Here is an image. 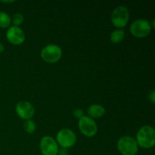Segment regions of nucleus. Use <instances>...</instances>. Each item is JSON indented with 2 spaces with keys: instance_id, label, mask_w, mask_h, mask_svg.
Masks as SVG:
<instances>
[{
  "instance_id": "1",
  "label": "nucleus",
  "mask_w": 155,
  "mask_h": 155,
  "mask_svg": "<svg viewBox=\"0 0 155 155\" xmlns=\"http://www.w3.org/2000/svg\"><path fill=\"white\" fill-rule=\"evenodd\" d=\"M136 142L139 147L145 149H149L154 147L155 144V130L151 126H143L136 134Z\"/></svg>"
},
{
  "instance_id": "2",
  "label": "nucleus",
  "mask_w": 155,
  "mask_h": 155,
  "mask_svg": "<svg viewBox=\"0 0 155 155\" xmlns=\"http://www.w3.org/2000/svg\"><path fill=\"white\" fill-rule=\"evenodd\" d=\"M117 148L122 155H136L139 151V145L136 140L129 136L119 139L117 142Z\"/></svg>"
},
{
  "instance_id": "3",
  "label": "nucleus",
  "mask_w": 155,
  "mask_h": 155,
  "mask_svg": "<svg viewBox=\"0 0 155 155\" xmlns=\"http://www.w3.org/2000/svg\"><path fill=\"white\" fill-rule=\"evenodd\" d=\"M130 20L129 9L124 5H119L115 8L110 15V21L114 27L122 29L127 26Z\"/></svg>"
},
{
  "instance_id": "4",
  "label": "nucleus",
  "mask_w": 155,
  "mask_h": 155,
  "mask_svg": "<svg viewBox=\"0 0 155 155\" xmlns=\"http://www.w3.org/2000/svg\"><path fill=\"white\" fill-rule=\"evenodd\" d=\"M151 24L148 20L139 18L131 24L130 30L132 34L136 38H145L151 33Z\"/></svg>"
},
{
  "instance_id": "5",
  "label": "nucleus",
  "mask_w": 155,
  "mask_h": 155,
  "mask_svg": "<svg viewBox=\"0 0 155 155\" xmlns=\"http://www.w3.org/2000/svg\"><path fill=\"white\" fill-rule=\"evenodd\" d=\"M40 56L44 61L54 64L58 61L62 56V49L59 45L49 44L42 48Z\"/></svg>"
},
{
  "instance_id": "6",
  "label": "nucleus",
  "mask_w": 155,
  "mask_h": 155,
  "mask_svg": "<svg viewBox=\"0 0 155 155\" xmlns=\"http://www.w3.org/2000/svg\"><path fill=\"white\" fill-rule=\"evenodd\" d=\"M56 142L61 148L68 149L75 145L77 142V136L75 133L70 129H62L57 133Z\"/></svg>"
},
{
  "instance_id": "7",
  "label": "nucleus",
  "mask_w": 155,
  "mask_h": 155,
  "mask_svg": "<svg viewBox=\"0 0 155 155\" xmlns=\"http://www.w3.org/2000/svg\"><path fill=\"white\" fill-rule=\"evenodd\" d=\"M80 131L86 137H93L97 134L98 126L95 121L89 116H83L78 121Z\"/></svg>"
},
{
  "instance_id": "8",
  "label": "nucleus",
  "mask_w": 155,
  "mask_h": 155,
  "mask_svg": "<svg viewBox=\"0 0 155 155\" xmlns=\"http://www.w3.org/2000/svg\"><path fill=\"white\" fill-rule=\"evenodd\" d=\"M40 151L42 155H58V145L54 138L45 136L42 137L39 143Z\"/></svg>"
},
{
  "instance_id": "9",
  "label": "nucleus",
  "mask_w": 155,
  "mask_h": 155,
  "mask_svg": "<svg viewBox=\"0 0 155 155\" xmlns=\"http://www.w3.org/2000/svg\"><path fill=\"white\" fill-rule=\"evenodd\" d=\"M6 38L10 43L19 45L25 41V33L20 27L11 26L6 32Z\"/></svg>"
},
{
  "instance_id": "10",
  "label": "nucleus",
  "mask_w": 155,
  "mask_h": 155,
  "mask_svg": "<svg viewBox=\"0 0 155 155\" xmlns=\"http://www.w3.org/2000/svg\"><path fill=\"white\" fill-rule=\"evenodd\" d=\"M15 111L21 119L24 120H30L35 114V109L33 104L27 101H21L17 103Z\"/></svg>"
},
{
  "instance_id": "11",
  "label": "nucleus",
  "mask_w": 155,
  "mask_h": 155,
  "mask_svg": "<svg viewBox=\"0 0 155 155\" xmlns=\"http://www.w3.org/2000/svg\"><path fill=\"white\" fill-rule=\"evenodd\" d=\"M105 108L98 104H93L87 108V114L91 118H100L105 114Z\"/></svg>"
},
{
  "instance_id": "12",
  "label": "nucleus",
  "mask_w": 155,
  "mask_h": 155,
  "mask_svg": "<svg viewBox=\"0 0 155 155\" xmlns=\"http://www.w3.org/2000/svg\"><path fill=\"white\" fill-rule=\"evenodd\" d=\"M125 31L123 29H117L114 30L110 36V40L114 44H119L125 37Z\"/></svg>"
},
{
  "instance_id": "13",
  "label": "nucleus",
  "mask_w": 155,
  "mask_h": 155,
  "mask_svg": "<svg viewBox=\"0 0 155 155\" xmlns=\"http://www.w3.org/2000/svg\"><path fill=\"white\" fill-rule=\"evenodd\" d=\"M12 23V18L8 13L5 12H0V27L7 28L10 27Z\"/></svg>"
},
{
  "instance_id": "14",
  "label": "nucleus",
  "mask_w": 155,
  "mask_h": 155,
  "mask_svg": "<svg viewBox=\"0 0 155 155\" xmlns=\"http://www.w3.org/2000/svg\"><path fill=\"white\" fill-rule=\"evenodd\" d=\"M24 128L26 133H29V134H32L34 133L36 130V124L33 120H25L24 124Z\"/></svg>"
},
{
  "instance_id": "15",
  "label": "nucleus",
  "mask_w": 155,
  "mask_h": 155,
  "mask_svg": "<svg viewBox=\"0 0 155 155\" xmlns=\"http://www.w3.org/2000/svg\"><path fill=\"white\" fill-rule=\"evenodd\" d=\"M24 21V15L21 13H16L12 18V22L13 26L19 27Z\"/></svg>"
},
{
  "instance_id": "16",
  "label": "nucleus",
  "mask_w": 155,
  "mask_h": 155,
  "mask_svg": "<svg viewBox=\"0 0 155 155\" xmlns=\"http://www.w3.org/2000/svg\"><path fill=\"white\" fill-rule=\"evenodd\" d=\"M74 116L76 118H77V119L80 120V118L83 117V116H84V112H83V110H82V109L80 108H77V109H74Z\"/></svg>"
},
{
  "instance_id": "17",
  "label": "nucleus",
  "mask_w": 155,
  "mask_h": 155,
  "mask_svg": "<svg viewBox=\"0 0 155 155\" xmlns=\"http://www.w3.org/2000/svg\"><path fill=\"white\" fill-rule=\"evenodd\" d=\"M148 98L151 101L152 104H154L155 102V92L154 90H151V92L148 94Z\"/></svg>"
},
{
  "instance_id": "18",
  "label": "nucleus",
  "mask_w": 155,
  "mask_h": 155,
  "mask_svg": "<svg viewBox=\"0 0 155 155\" xmlns=\"http://www.w3.org/2000/svg\"><path fill=\"white\" fill-rule=\"evenodd\" d=\"M58 155H68V151L66 148H60L58 152Z\"/></svg>"
},
{
  "instance_id": "19",
  "label": "nucleus",
  "mask_w": 155,
  "mask_h": 155,
  "mask_svg": "<svg viewBox=\"0 0 155 155\" xmlns=\"http://www.w3.org/2000/svg\"><path fill=\"white\" fill-rule=\"evenodd\" d=\"M4 50H5L4 45H3V44L2 43V42H0V53L3 52V51H4Z\"/></svg>"
},
{
  "instance_id": "20",
  "label": "nucleus",
  "mask_w": 155,
  "mask_h": 155,
  "mask_svg": "<svg viewBox=\"0 0 155 155\" xmlns=\"http://www.w3.org/2000/svg\"><path fill=\"white\" fill-rule=\"evenodd\" d=\"M1 2H3V3H13V2H15V1H1Z\"/></svg>"
}]
</instances>
